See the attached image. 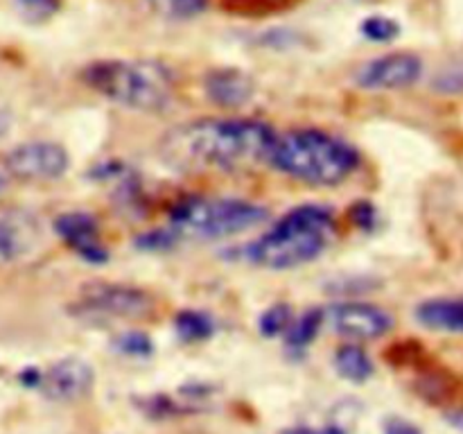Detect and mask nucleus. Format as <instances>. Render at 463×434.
Listing matches in <instances>:
<instances>
[{
	"mask_svg": "<svg viewBox=\"0 0 463 434\" xmlns=\"http://www.w3.org/2000/svg\"><path fill=\"white\" fill-rule=\"evenodd\" d=\"M276 131L251 118H202L167 131L161 156L179 172H238L269 161Z\"/></svg>",
	"mask_w": 463,
	"mask_h": 434,
	"instance_id": "obj_1",
	"label": "nucleus"
},
{
	"mask_svg": "<svg viewBox=\"0 0 463 434\" xmlns=\"http://www.w3.org/2000/svg\"><path fill=\"white\" fill-rule=\"evenodd\" d=\"M269 163L285 176L333 188L344 184L360 167V154L353 145L328 131L303 127L276 136Z\"/></svg>",
	"mask_w": 463,
	"mask_h": 434,
	"instance_id": "obj_2",
	"label": "nucleus"
},
{
	"mask_svg": "<svg viewBox=\"0 0 463 434\" xmlns=\"http://www.w3.org/2000/svg\"><path fill=\"white\" fill-rule=\"evenodd\" d=\"M86 86L131 111H165L175 98V72L156 59H102L81 71Z\"/></svg>",
	"mask_w": 463,
	"mask_h": 434,
	"instance_id": "obj_3",
	"label": "nucleus"
},
{
	"mask_svg": "<svg viewBox=\"0 0 463 434\" xmlns=\"http://www.w3.org/2000/svg\"><path fill=\"white\" fill-rule=\"evenodd\" d=\"M335 235V215L319 203H303L285 212L249 247V258L265 269H294L317 260Z\"/></svg>",
	"mask_w": 463,
	"mask_h": 434,
	"instance_id": "obj_4",
	"label": "nucleus"
},
{
	"mask_svg": "<svg viewBox=\"0 0 463 434\" xmlns=\"http://www.w3.org/2000/svg\"><path fill=\"white\" fill-rule=\"evenodd\" d=\"M269 211L242 197H188L170 211L179 238L222 240L265 224Z\"/></svg>",
	"mask_w": 463,
	"mask_h": 434,
	"instance_id": "obj_5",
	"label": "nucleus"
},
{
	"mask_svg": "<svg viewBox=\"0 0 463 434\" xmlns=\"http://www.w3.org/2000/svg\"><path fill=\"white\" fill-rule=\"evenodd\" d=\"M154 297L136 285L93 280L81 285L71 310L86 321H143L154 312Z\"/></svg>",
	"mask_w": 463,
	"mask_h": 434,
	"instance_id": "obj_6",
	"label": "nucleus"
},
{
	"mask_svg": "<svg viewBox=\"0 0 463 434\" xmlns=\"http://www.w3.org/2000/svg\"><path fill=\"white\" fill-rule=\"evenodd\" d=\"M324 321L333 333L353 339V344L380 339L393 328V316L387 310L360 301L335 303L324 312Z\"/></svg>",
	"mask_w": 463,
	"mask_h": 434,
	"instance_id": "obj_7",
	"label": "nucleus"
},
{
	"mask_svg": "<svg viewBox=\"0 0 463 434\" xmlns=\"http://www.w3.org/2000/svg\"><path fill=\"white\" fill-rule=\"evenodd\" d=\"M71 165L66 149L50 140H32L14 147L5 156V167L21 181H54Z\"/></svg>",
	"mask_w": 463,
	"mask_h": 434,
	"instance_id": "obj_8",
	"label": "nucleus"
},
{
	"mask_svg": "<svg viewBox=\"0 0 463 434\" xmlns=\"http://www.w3.org/2000/svg\"><path fill=\"white\" fill-rule=\"evenodd\" d=\"M423 75V61L419 54L392 52L366 61L357 71L355 81L366 90H401L410 89Z\"/></svg>",
	"mask_w": 463,
	"mask_h": 434,
	"instance_id": "obj_9",
	"label": "nucleus"
},
{
	"mask_svg": "<svg viewBox=\"0 0 463 434\" xmlns=\"http://www.w3.org/2000/svg\"><path fill=\"white\" fill-rule=\"evenodd\" d=\"M54 233L66 247H71L81 260L90 265H104L109 260L107 247L99 240V224L90 212L71 211L61 212L54 220Z\"/></svg>",
	"mask_w": 463,
	"mask_h": 434,
	"instance_id": "obj_10",
	"label": "nucleus"
},
{
	"mask_svg": "<svg viewBox=\"0 0 463 434\" xmlns=\"http://www.w3.org/2000/svg\"><path fill=\"white\" fill-rule=\"evenodd\" d=\"M95 382L93 366L80 357H63L41 373L43 392L54 401H77L90 392Z\"/></svg>",
	"mask_w": 463,
	"mask_h": 434,
	"instance_id": "obj_11",
	"label": "nucleus"
},
{
	"mask_svg": "<svg viewBox=\"0 0 463 434\" xmlns=\"http://www.w3.org/2000/svg\"><path fill=\"white\" fill-rule=\"evenodd\" d=\"M203 90L213 104L224 108L244 107L256 93L251 75L240 68H215L203 77Z\"/></svg>",
	"mask_w": 463,
	"mask_h": 434,
	"instance_id": "obj_12",
	"label": "nucleus"
},
{
	"mask_svg": "<svg viewBox=\"0 0 463 434\" xmlns=\"http://www.w3.org/2000/svg\"><path fill=\"white\" fill-rule=\"evenodd\" d=\"M41 229L30 212H7L0 217V260H21L36 249Z\"/></svg>",
	"mask_w": 463,
	"mask_h": 434,
	"instance_id": "obj_13",
	"label": "nucleus"
},
{
	"mask_svg": "<svg viewBox=\"0 0 463 434\" xmlns=\"http://www.w3.org/2000/svg\"><path fill=\"white\" fill-rule=\"evenodd\" d=\"M416 319L430 330L463 335V297H441L419 303Z\"/></svg>",
	"mask_w": 463,
	"mask_h": 434,
	"instance_id": "obj_14",
	"label": "nucleus"
},
{
	"mask_svg": "<svg viewBox=\"0 0 463 434\" xmlns=\"http://www.w3.org/2000/svg\"><path fill=\"white\" fill-rule=\"evenodd\" d=\"M335 369L348 382H366L373 375V362L360 344H344L335 351Z\"/></svg>",
	"mask_w": 463,
	"mask_h": 434,
	"instance_id": "obj_15",
	"label": "nucleus"
},
{
	"mask_svg": "<svg viewBox=\"0 0 463 434\" xmlns=\"http://www.w3.org/2000/svg\"><path fill=\"white\" fill-rule=\"evenodd\" d=\"M321 326H324V312L321 310H307L301 319H294L285 333V344H288L289 353L303 355L317 339Z\"/></svg>",
	"mask_w": 463,
	"mask_h": 434,
	"instance_id": "obj_16",
	"label": "nucleus"
},
{
	"mask_svg": "<svg viewBox=\"0 0 463 434\" xmlns=\"http://www.w3.org/2000/svg\"><path fill=\"white\" fill-rule=\"evenodd\" d=\"M175 333L185 344L206 342L215 335V321L202 310H181L175 316Z\"/></svg>",
	"mask_w": 463,
	"mask_h": 434,
	"instance_id": "obj_17",
	"label": "nucleus"
},
{
	"mask_svg": "<svg viewBox=\"0 0 463 434\" xmlns=\"http://www.w3.org/2000/svg\"><path fill=\"white\" fill-rule=\"evenodd\" d=\"M211 0H149L154 12L167 21H193L208 9Z\"/></svg>",
	"mask_w": 463,
	"mask_h": 434,
	"instance_id": "obj_18",
	"label": "nucleus"
},
{
	"mask_svg": "<svg viewBox=\"0 0 463 434\" xmlns=\"http://www.w3.org/2000/svg\"><path fill=\"white\" fill-rule=\"evenodd\" d=\"M292 321V307H289L288 303H274V306L267 307L260 315V319H258V333L267 339L280 337V335L288 333Z\"/></svg>",
	"mask_w": 463,
	"mask_h": 434,
	"instance_id": "obj_19",
	"label": "nucleus"
},
{
	"mask_svg": "<svg viewBox=\"0 0 463 434\" xmlns=\"http://www.w3.org/2000/svg\"><path fill=\"white\" fill-rule=\"evenodd\" d=\"M360 32L371 43H389L401 34V23L392 16H384V14H373V16H366L362 21Z\"/></svg>",
	"mask_w": 463,
	"mask_h": 434,
	"instance_id": "obj_20",
	"label": "nucleus"
},
{
	"mask_svg": "<svg viewBox=\"0 0 463 434\" xmlns=\"http://www.w3.org/2000/svg\"><path fill=\"white\" fill-rule=\"evenodd\" d=\"M113 348L118 353H122V355L147 357L154 351V344L149 339V335L143 333V330H127V333L118 335L113 339Z\"/></svg>",
	"mask_w": 463,
	"mask_h": 434,
	"instance_id": "obj_21",
	"label": "nucleus"
},
{
	"mask_svg": "<svg viewBox=\"0 0 463 434\" xmlns=\"http://www.w3.org/2000/svg\"><path fill=\"white\" fill-rule=\"evenodd\" d=\"M18 14L32 23H43L59 12L61 0H14Z\"/></svg>",
	"mask_w": 463,
	"mask_h": 434,
	"instance_id": "obj_22",
	"label": "nucleus"
},
{
	"mask_svg": "<svg viewBox=\"0 0 463 434\" xmlns=\"http://www.w3.org/2000/svg\"><path fill=\"white\" fill-rule=\"evenodd\" d=\"M179 240V235L175 231H147V233H140L138 238L134 240V247L140 249V251H167L172 249Z\"/></svg>",
	"mask_w": 463,
	"mask_h": 434,
	"instance_id": "obj_23",
	"label": "nucleus"
},
{
	"mask_svg": "<svg viewBox=\"0 0 463 434\" xmlns=\"http://www.w3.org/2000/svg\"><path fill=\"white\" fill-rule=\"evenodd\" d=\"M434 89L441 93H461L463 90V63L446 68L434 77Z\"/></svg>",
	"mask_w": 463,
	"mask_h": 434,
	"instance_id": "obj_24",
	"label": "nucleus"
},
{
	"mask_svg": "<svg viewBox=\"0 0 463 434\" xmlns=\"http://www.w3.org/2000/svg\"><path fill=\"white\" fill-rule=\"evenodd\" d=\"M351 220L357 229L373 231L375 224H378V211L371 202H357L351 208Z\"/></svg>",
	"mask_w": 463,
	"mask_h": 434,
	"instance_id": "obj_25",
	"label": "nucleus"
},
{
	"mask_svg": "<svg viewBox=\"0 0 463 434\" xmlns=\"http://www.w3.org/2000/svg\"><path fill=\"white\" fill-rule=\"evenodd\" d=\"M384 434H420V429L414 423H410V420L393 416V419L384 423Z\"/></svg>",
	"mask_w": 463,
	"mask_h": 434,
	"instance_id": "obj_26",
	"label": "nucleus"
},
{
	"mask_svg": "<svg viewBox=\"0 0 463 434\" xmlns=\"http://www.w3.org/2000/svg\"><path fill=\"white\" fill-rule=\"evenodd\" d=\"M283 434H344V429L335 428V425L330 428H292Z\"/></svg>",
	"mask_w": 463,
	"mask_h": 434,
	"instance_id": "obj_27",
	"label": "nucleus"
},
{
	"mask_svg": "<svg viewBox=\"0 0 463 434\" xmlns=\"http://www.w3.org/2000/svg\"><path fill=\"white\" fill-rule=\"evenodd\" d=\"M3 185H5V181H3V179H0V190H3Z\"/></svg>",
	"mask_w": 463,
	"mask_h": 434,
	"instance_id": "obj_28",
	"label": "nucleus"
}]
</instances>
